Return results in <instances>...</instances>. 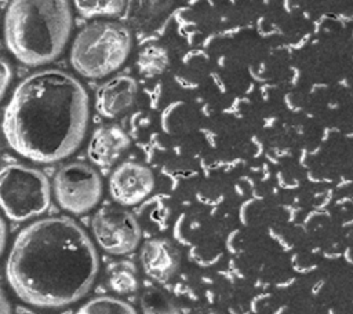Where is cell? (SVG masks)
Wrapping results in <instances>:
<instances>
[{"instance_id": "cell-6", "label": "cell", "mask_w": 353, "mask_h": 314, "mask_svg": "<svg viewBox=\"0 0 353 314\" xmlns=\"http://www.w3.org/2000/svg\"><path fill=\"white\" fill-rule=\"evenodd\" d=\"M61 208L70 213H85L102 197V180L98 172L84 163H69L58 169L52 182Z\"/></svg>"}, {"instance_id": "cell-13", "label": "cell", "mask_w": 353, "mask_h": 314, "mask_svg": "<svg viewBox=\"0 0 353 314\" xmlns=\"http://www.w3.org/2000/svg\"><path fill=\"white\" fill-rule=\"evenodd\" d=\"M168 65V51L160 44H149L143 47L137 58L138 72L146 77H156L163 74Z\"/></svg>"}, {"instance_id": "cell-19", "label": "cell", "mask_w": 353, "mask_h": 314, "mask_svg": "<svg viewBox=\"0 0 353 314\" xmlns=\"http://www.w3.org/2000/svg\"><path fill=\"white\" fill-rule=\"evenodd\" d=\"M0 310H1V314H11V307L8 306L4 293L1 295V307H0Z\"/></svg>"}, {"instance_id": "cell-9", "label": "cell", "mask_w": 353, "mask_h": 314, "mask_svg": "<svg viewBox=\"0 0 353 314\" xmlns=\"http://www.w3.org/2000/svg\"><path fill=\"white\" fill-rule=\"evenodd\" d=\"M137 94L138 85L132 77L127 74L114 76L98 88L95 109L106 118L117 117L134 105Z\"/></svg>"}, {"instance_id": "cell-15", "label": "cell", "mask_w": 353, "mask_h": 314, "mask_svg": "<svg viewBox=\"0 0 353 314\" xmlns=\"http://www.w3.org/2000/svg\"><path fill=\"white\" fill-rule=\"evenodd\" d=\"M76 314H138L127 302L113 296H98L84 303Z\"/></svg>"}, {"instance_id": "cell-2", "label": "cell", "mask_w": 353, "mask_h": 314, "mask_svg": "<svg viewBox=\"0 0 353 314\" xmlns=\"http://www.w3.org/2000/svg\"><path fill=\"white\" fill-rule=\"evenodd\" d=\"M88 96L83 85L59 69H44L23 78L3 117L8 146L34 163H55L83 142L88 124Z\"/></svg>"}, {"instance_id": "cell-1", "label": "cell", "mask_w": 353, "mask_h": 314, "mask_svg": "<svg viewBox=\"0 0 353 314\" xmlns=\"http://www.w3.org/2000/svg\"><path fill=\"white\" fill-rule=\"evenodd\" d=\"M98 267V255L85 230L70 218L50 216L17 236L7 256L6 277L25 303L54 308L84 297Z\"/></svg>"}, {"instance_id": "cell-20", "label": "cell", "mask_w": 353, "mask_h": 314, "mask_svg": "<svg viewBox=\"0 0 353 314\" xmlns=\"http://www.w3.org/2000/svg\"><path fill=\"white\" fill-rule=\"evenodd\" d=\"M200 314H219V313H216V311H212V310H210V311H204V313H200Z\"/></svg>"}, {"instance_id": "cell-10", "label": "cell", "mask_w": 353, "mask_h": 314, "mask_svg": "<svg viewBox=\"0 0 353 314\" xmlns=\"http://www.w3.org/2000/svg\"><path fill=\"white\" fill-rule=\"evenodd\" d=\"M141 263L145 274L156 282H168L178 271L179 253L165 238L148 240L141 249Z\"/></svg>"}, {"instance_id": "cell-16", "label": "cell", "mask_w": 353, "mask_h": 314, "mask_svg": "<svg viewBox=\"0 0 353 314\" xmlns=\"http://www.w3.org/2000/svg\"><path fill=\"white\" fill-rule=\"evenodd\" d=\"M142 314H181L175 303L163 291L146 289L141 296Z\"/></svg>"}, {"instance_id": "cell-12", "label": "cell", "mask_w": 353, "mask_h": 314, "mask_svg": "<svg viewBox=\"0 0 353 314\" xmlns=\"http://www.w3.org/2000/svg\"><path fill=\"white\" fill-rule=\"evenodd\" d=\"M175 1L176 0H128V22L138 32L152 30L167 18Z\"/></svg>"}, {"instance_id": "cell-17", "label": "cell", "mask_w": 353, "mask_h": 314, "mask_svg": "<svg viewBox=\"0 0 353 314\" xmlns=\"http://www.w3.org/2000/svg\"><path fill=\"white\" fill-rule=\"evenodd\" d=\"M74 6L85 18L112 17L123 11L125 0H74Z\"/></svg>"}, {"instance_id": "cell-4", "label": "cell", "mask_w": 353, "mask_h": 314, "mask_svg": "<svg viewBox=\"0 0 353 314\" xmlns=\"http://www.w3.org/2000/svg\"><path fill=\"white\" fill-rule=\"evenodd\" d=\"M131 50L130 29L117 22H94L76 36L70 62L74 70L90 78H98L117 70Z\"/></svg>"}, {"instance_id": "cell-11", "label": "cell", "mask_w": 353, "mask_h": 314, "mask_svg": "<svg viewBox=\"0 0 353 314\" xmlns=\"http://www.w3.org/2000/svg\"><path fill=\"white\" fill-rule=\"evenodd\" d=\"M130 138L125 131L114 124L97 128L88 142L87 154L98 167L113 165L128 149Z\"/></svg>"}, {"instance_id": "cell-7", "label": "cell", "mask_w": 353, "mask_h": 314, "mask_svg": "<svg viewBox=\"0 0 353 314\" xmlns=\"http://www.w3.org/2000/svg\"><path fill=\"white\" fill-rule=\"evenodd\" d=\"M91 230L99 248L110 255H125L141 241L138 220L121 207L101 208L92 218Z\"/></svg>"}, {"instance_id": "cell-14", "label": "cell", "mask_w": 353, "mask_h": 314, "mask_svg": "<svg viewBox=\"0 0 353 314\" xmlns=\"http://www.w3.org/2000/svg\"><path fill=\"white\" fill-rule=\"evenodd\" d=\"M109 286L121 295L134 292L138 288L135 266L128 260H120L109 267L108 273Z\"/></svg>"}, {"instance_id": "cell-18", "label": "cell", "mask_w": 353, "mask_h": 314, "mask_svg": "<svg viewBox=\"0 0 353 314\" xmlns=\"http://www.w3.org/2000/svg\"><path fill=\"white\" fill-rule=\"evenodd\" d=\"M11 76H12L11 66L6 59H1V96L6 94V90L11 81Z\"/></svg>"}, {"instance_id": "cell-8", "label": "cell", "mask_w": 353, "mask_h": 314, "mask_svg": "<svg viewBox=\"0 0 353 314\" xmlns=\"http://www.w3.org/2000/svg\"><path fill=\"white\" fill-rule=\"evenodd\" d=\"M154 189L152 171L135 161L120 164L109 178V191L112 198L120 205H135L143 201Z\"/></svg>"}, {"instance_id": "cell-5", "label": "cell", "mask_w": 353, "mask_h": 314, "mask_svg": "<svg viewBox=\"0 0 353 314\" xmlns=\"http://www.w3.org/2000/svg\"><path fill=\"white\" fill-rule=\"evenodd\" d=\"M50 198V183L41 171L22 164L1 168L0 202L8 219L23 222L39 216L47 211Z\"/></svg>"}, {"instance_id": "cell-3", "label": "cell", "mask_w": 353, "mask_h": 314, "mask_svg": "<svg viewBox=\"0 0 353 314\" xmlns=\"http://www.w3.org/2000/svg\"><path fill=\"white\" fill-rule=\"evenodd\" d=\"M72 29L66 0H12L4 17V39L11 54L29 66L54 61Z\"/></svg>"}]
</instances>
